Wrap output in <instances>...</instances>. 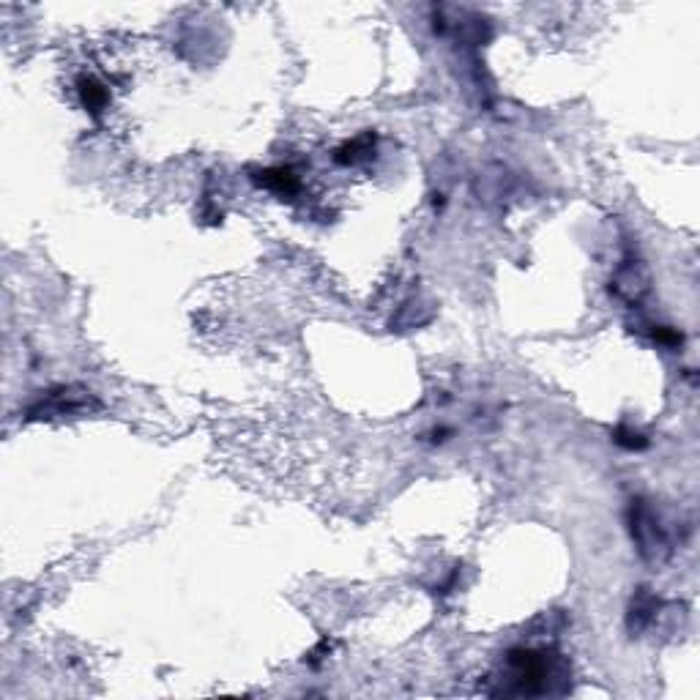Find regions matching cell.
Segmentation results:
<instances>
[{
	"mask_svg": "<svg viewBox=\"0 0 700 700\" xmlns=\"http://www.w3.org/2000/svg\"><path fill=\"white\" fill-rule=\"evenodd\" d=\"M615 443H621V446H627V449H643V446H646L643 435L629 433V430H618V433H615Z\"/></svg>",
	"mask_w": 700,
	"mask_h": 700,
	"instance_id": "cell-2",
	"label": "cell"
},
{
	"mask_svg": "<svg viewBox=\"0 0 700 700\" xmlns=\"http://www.w3.org/2000/svg\"><path fill=\"white\" fill-rule=\"evenodd\" d=\"M77 90H80L83 104H85L93 115H99L102 109L107 107V102H109L107 88L102 85L96 77H80V80H77Z\"/></svg>",
	"mask_w": 700,
	"mask_h": 700,
	"instance_id": "cell-1",
	"label": "cell"
}]
</instances>
